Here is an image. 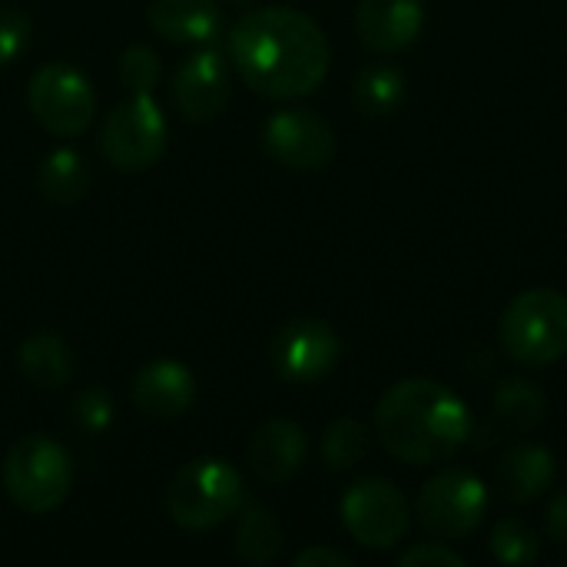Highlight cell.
I'll return each instance as SVG.
<instances>
[{
  "mask_svg": "<svg viewBox=\"0 0 567 567\" xmlns=\"http://www.w3.org/2000/svg\"><path fill=\"white\" fill-rule=\"evenodd\" d=\"M322 27L292 7H262L229 30V63L243 83L269 100L309 96L329 73Z\"/></svg>",
  "mask_w": 567,
  "mask_h": 567,
  "instance_id": "cell-1",
  "label": "cell"
},
{
  "mask_svg": "<svg viewBox=\"0 0 567 567\" xmlns=\"http://www.w3.org/2000/svg\"><path fill=\"white\" fill-rule=\"evenodd\" d=\"M375 435L405 465L452 458L472 435L468 405L442 382L402 379L375 405Z\"/></svg>",
  "mask_w": 567,
  "mask_h": 567,
  "instance_id": "cell-2",
  "label": "cell"
},
{
  "mask_svg": "<svg viewBox=\"0 0 567 567\" xmlns=\"http://www.w3.org/2000/svg\"><path fill=\"white\" fill-rule=\"evenodd\" d=\"M243 505V475L226 458L183 465L166 488V512L186 532H206L233 518Z\"/></svg>",
  "mask_w": 567,
  "mask_h": 567,
  "instance_id": "cell-3",
  "label": "cell"
},
{
  "mask_svg": "<svg viewBox=\"0 0 567 567\" xmlns=\"http://www.w3.org/2000/svg\"><path fill=\"white\" fill-rule=\"evenodd\" d=\"M3 488L20 512L47 515L60 508L73 488L70 455L47 435H27L13 442L3 458Z\"/></svg>",
  "mask_w": 567,
  "mask_h": 567,
  "instance_id": "cell-4",
  "label": "cell"
},
{
  "mask_svg": "<svg viewBox=\"0 0 567 567\" xmlns=\"http://www.w3.org/2000/svg\"><path fill=\"white\" fill-rule=\"evenodd\" d=\"M505 352L532 369L555 365L567 352V299L555 289L515 296L498 326Z\"/></svg>",
  "mask_w": 567,
  "mask_h": 567,
  "instance_id": "cell-5",
  "label": "cell"
},
{
  "mask_svg": "<svg viewBox=\"0 0 567 567\" xmlns=\"http://www.w3.org/2000/svg\"><path fill=\"white\" fill-rule=\"evenodd\" d=\"M103 156L120 173L150 169L166 150V116L150 93H133L123 100L103 126Z\"/></svg>",
  "mask_w": 567,
  "mask_h": 567,
  "instance_id": "cell-6",
  "label": "cell"
},
{
  "mask_svg": "<svg viewBox=\"0 0 567 567\" xmlns=\"http://www.w3.org/2000/svg\"><path fill=\"white\" fill-rule=\"evenodd\" d=\"M485 512H488V488L475 472L465 468H449L435 475L415 502L419 525L432 538H445V542L472 535L485 522Z\"/></svg>",
  "mask_w": 567,
  "mask_h": 567,
  "instance_id": "cell-7",
  "label": "cell"
},
{
  "mask_svg": "<svg viewBox=\"0 0 567 567\" xmlns=\"http://www.w3.org/2000/svg\"><path fill=\"white\" fill-rule=\"evenodd\" d=\"M27 106L33 120L53 136H76L96 116V93L90 80L70 63H47L27 86Z\"/></svg>",
  "mask_w": 567,
  "mask_h": 567,
  "instance_id": "cell-8",
  "label": "cell"
},
{
  "mask_svg": "<svg viewBox=\"0 0 567 567\" xmlns=\"http://www.w3.org/2000/svg\"><path fill=\"white\" fill-rule=\"evenodd\" d=\"M409 502L385 478L355 482L342 498V525L346 532L372 551L395 548L409 532Z\"/></svg>",
  "mask_w": 567,
  "mask_h": 567,
  "instance_id": "cell-9",
  "label": "cell"
},
{
  "mask_svg": "<svg viewBox=\"0 0 567 567\" xmlns=\"http://www.w3.org/2000/svg\"><path fill=\"white\" fill-rule=\"evenodd\" d=\"M339 352H342V342L336 329L322 319H292L276 332L269 346L272 369L286 382H296V385L326 379L336 369Z\"/></svg>",
  "mask_w": 567,
  "mask_h": 567,
  "instance_id": "cell-10",
  "label": "cell"
},
{
  "mask_svg": "<svg viewBox=\"0 0 567 567\" xmlns=\"http://www.w3.org/2000/svg\"><path fill=\"white\" fill-rule=\"evenodd\" d=\"M262 146L286 169L316 173L332 163L336 133L312 110H279L262 126Z\"/></svg>",
  "mask_w": 567,
  "mask_h": 567,
  "instance_id": "cell-11",
  "label": "cell"
},
{
  "mask_svg": "<svg viewBox=\"0 0 567 567\" xmlns=\"http://www.w3.org/2000/svg\"><path fill=\"white\" fill-rule=\"evenodd\" d=\"M173 96L183 116L193 123L219 116L229 100V60L216 47L193 53L173 76Z\"/></svg>",
  "mask_w": 567,
  "mask_h": 567,
  "instance_id": "cell-12",
  "label": "cell"
},
{
  "mask_svg": "<svg viewBox=\"0 0 567 567\" xmlns=\"http://www.w3.org/2000/svg\"><path fill=\"white\" fill-rule=\"evenodd\" d=\"M359 37L375 53L409 50L425 27L422 0H359L355 13Z\"/></svg>",
  "mask_w": 567,
  "mask_h": 567,
  "instance_id": "cell-13",
  "label": "cell"
},
{
  "mask_svg": "<svg viewBox=\"0 0 567 567\" xmlns=\"http://www.w3.org/2000/svg\"><path fill=\"white\" fill-rule=\"evenodd\" d=\"M306 432L289 422V419H269L266 425H259L246 445V462L256 472L259 482L269 485H282L289 482L302 462H306Z\"/></svg>",
  "mask_w": 567,
  "mask_h": 567,
  "instance_id": "cell-14",
  "label": "cell"
},
{
  "mask_svg": "<svg viewBox=\"0 0 567 567\" xmlns=\"http://www.w3.org/2000/svg\"><path fill=\"white\" fill-rule=\"evenodd\" d=\"M133 405L150 419H179L196 395L193 372L173 359H156L133 375Z\"/></svg>",
  "mask_w": 567,
  "mask_h": 567,
  "instance_id": "cell-15",
  "label": "cell"
},
{
  "mask_svg": "<svg viewBox=\"0 0 567 567\" xmlns=\"http://www.w3.org/2000/svg\"><path fill=\"white\" fill-rule=\"evenodd\" d=\"M150 27L173 43H209L219 33L216 0H153Z\"/></svg>",
  "mask_w": 567,
  "mask_h": 567,
  "instance_id": "cell-16",
  "label": "cell"
},
{
  "mask_svg": "<svg viewBox=\"0 0 567 567\" xmlns=\"http://www.w3.org/2000/svg\"><path fill=\"white\" fill-rule=\"evenodd\" d=\"M498 482L508 502H535L555 482V455L545 445H518L502 458Z\"/></svg>",
  "mask_w": 567,
  "mask_h": 567,
  "instance_id": "cell-17",
  "label": "cell"
},
{
  "mask_svg": "<svg viewBox=\"0 0 567 567\" xmlns=\"http://www.w3.org/2000/svg\"><path fill=\"white\" fill-rule=\"evenodd\" d=\"M405 100V73L392 63H375L365 66L355 76L352 86V103L362 116L369 120H382L389 113H395Z\"/></svg>",
  "mask_w": 567,
  "mask_h": 567,
  "instance_id": "cell-18",
  "label": "cell"
},
{
  "mask_svg": "<svg viewBox=\"0 0 567 567\" xmlns=\"http://www.w3.org/2000/svg\"><path fill=\"white\" fill-rule=\"evenodd\" d=\"M86 186H90V166L76 150L70 146L53 150L40 163V193L56 206L80 203L86 196Z\"/></svg>",
  "mask_w": 567,
  "mask_h": 567,
  "instance_id": "cell-19",
  "label": "cell"
},
{
  "mask_svg": "<svg viewBox=\"0 0 567 567\" xmlns=\"http://www.w3.org/2000/svg\"><path fill=\"white\" fill-rule=\"evenodd\" d=\"M20 369L33 385L60 389L73 372V359H70V349L60 336L37 332L20 346Z\"/></svg>",
  "mask_w": 567,
  "mask_h": 567,
  "instance_id": "cell-20",
  "label": "cell"
},
{
  "mask_svg": "<svg viewBox=\"0 0 567 567\" xmlns=\"http://www.w3.org/2000/svg\"><path fill=\"white\" fill-rule=\"evenodd\" d=\"M282 545H286V532L276 522V515L262 505H246L236 528V555L249 565H269L279 558Z\"/></svg>",
  "mask_w": 567,
  "mask_h": 567,
  "instance_id": "cell-21",
  "label": "cell"
},
{
  "mask_svg": "<svg viewBox=\"0 0 567 567\" xmlns=\"http://www.w3.org/2000/svg\"><path fill=\"white\" fill-rule=\"evenodd\" d=\"M545 392L532 379H505L495 392V415L515 432H535L545 422Z\"/></svg>",
  "mask_w": 567,
  "mask_h": 567,
  "instance_id": "cell-22",
  "label": "cell"
},
{
  "mask_svg": "<svg viewBox=\"0 0 567 567\" xmlns=\"http://www.w3.org/2000/svg\"><path fill=\"white\" fill-rule=\"evenodd\" d=\"M369 452V429L359 419H336L322 439V458L332 472L355 468Z\"/></svg>",
  "mask_w": 567,
  "mask_h": 567,
  "instance_id": "cell-23",
  "label": "cell"
},
{
  "mask_svg": "<svg viewBox=\"0 0 567 567\" xmlns=\"http://www.w3.org/2000/svg\"><path fill=\"white\" fill-rule=\"evenodd\" d=\"M488 548L502 565H532L542 551V538L525 518H502L492 528Z\"/></svg>",
  "mask_w": 567,
  "mask_h": 567,
  "instance_id": "cell-24",
  "label": "cell"
},
{
  "mask_svg": "<svg viewBox=\"0 0 567 567\" xmlns=\"http://www.w3.org/2000/svg\"><path fill=\"white\" fill-rule=\"evenodd\" d=\"M120 80L133 93H153L159 80V56L150 47H130L120 56Z\"/></svg>",
  "mask_w": 567,
  "mask_h": 567,
  "instance_id": "cell-25",
  "label": "cell"
},
{
  "mask_svg": "<svg viewBox=\"0 0 567 567\" xmlns=\"http://www.w3.org/2000/svg\"><path fill=\"white\" fill-rule=\"evenodd\" d=\"M30 43V17L17 7H0V66L13 63Z\"/></svg>",
  "mask_w": 567,
  "mask_h": 567,
  "instance_id": "cell-26",
  "label": "cell"
},
{
  "mask_svg": "<svg viewBox=\"0 0 567 567\" xmlns=\"http://www.w3.org/2000/svg\"><path fill=\"white\" fill-rule=\"evenodd\" d=\"M399 565L402 567H422V565L462 567L465 565V558H462L458 551H452L449 545H439V542H422V545L409 548V551L399 558Z\"/></svg>",
  "mask_w": 567,
  "mask_h": 567,
  "instance_id": "cell-27",
  "label": "cell"
},
{
  "mask_svg": "<svg viewBox=\"0 0 567 567\" xmlns=\"http://www.w3.org/2000/svg\"><path fill=\"white\" fill-rule=\"evenodd\" d=\"M110 419H113V402L103 392H83V395H76V422L86 432L106 429Z\"/></svg>",
  "mask_w": 567,
  "mask_h": 567,
  "instance_id": "cell-28",
  "label": "cell"
},
{
  "mask_svg": "<svg viewBox=\"0 0 567 567\" xmlns=\"http://www.w3.org/2000/svg\"><path fill=\"white\" fill-rule=\"evenodd\" d=\"M296 567H352V558L336 548H306L296 555Z\"/></svg>",
  "mask_w": 567,
  "mask_h": 567,
  "instance_id": "cell-29",
  "label": "cell"
},
{
  "mask_svg": "<svg viewBox=\"0 0 567 567\" xmlns=\"http://www.w3.org/2000/svg\"><path fill=\"white\" fill-rule=\"evenodd\" d=\"M548 535H551V542L567 545V488L548 508Z\"/></svg>",
  "mask_w": 567,
  "mask_h": 567,
  "instance_id": "cell-30",
  "label": "cell"
}]
</instances>
